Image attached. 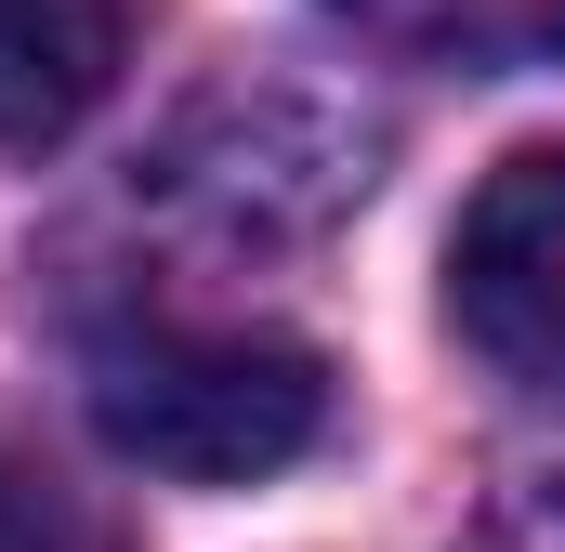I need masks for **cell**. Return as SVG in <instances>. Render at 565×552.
Returning a JSON list of instances; mask_svg holds the SVG:
<instances>
[{
    "label": "cell",
    "instance_id": "4",
    "mask_svg": "<svg viewBox=\"0 0 565 552\" xmlns=\"http://www.w3.org/2000/svg\"><path fill=\"white\" fill-rule=\"evenodd\" d=\"M329 13L408 66H526L565 40V0H329Z\"/></svg>",
    "mask_w": 565,
    "mask_h": 552
},
{
    "label": "cell",
    "instance_id": "5",
    "mask_svg": "<svg viewBox=\"0 0 565 552\" xmlns=\"http://www.w3.org/2000/svg\"><path fill=\"white\" fill-rule=\"evenodd\" d=\"M0 552H79V513L53 500V474L0 460Z\"/></svg>",
    "mask_w": 565,
    "mask_h": 552
},
{
    "label": "cell",
    "instance_id": "3",
    "mask_svg": "<svg viewBox=\"0 0 565 552\" xmlns=\"http://www.w3.org/2000/svg\"><path fill=\"white\" fill-rule=\"evenodd\" d=\"M119 0H0V145H66L119 79Z\"/></svg>",
    "mask_w": 565,
    "mask_h": 552
},
{
    "label": "cell",
    "instance_id": "2",
    "mask_svg": "<svg viewBox=\"0 0 565 552\" xmlns=\"http://www.w3.org/2000/svg\"><path fill=\"white\" fill-rule=\"evenodd\" d=\"M447 316L500 382L565 395V145H526L473 184L447 237Z\"/></svg>",
    "mask_w": 565,
    "mask_h": 552
},
{
    "label": "cell",
    "instance_id": "1",
    "mask_svg": "<svg viewBox=\"0 0 565 552\" xmlns=\"http://www.w3.org/2000/svg\"><path fill=\"white\" fill-rule=\"evenodd\" d=\"M329 421V369L277 329H132L93 355V434L171 487L289 474Z\"/></svg>",
    "mask_w": 565,
    "mask_h": 552
}]
</instances>
